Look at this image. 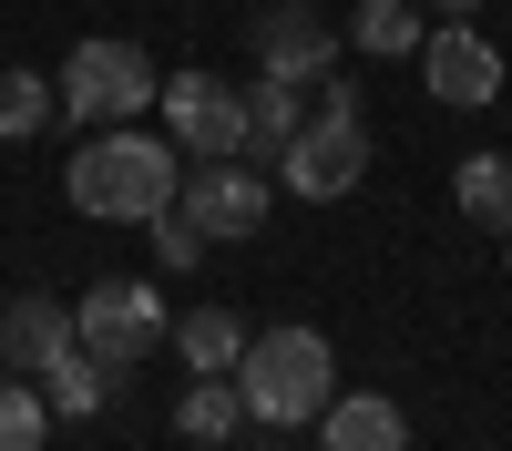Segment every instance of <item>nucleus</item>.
I'll return each mask as SVG.
<instances>
[{
    "mask_svg": "<svg viewBox=\"0 0 512 451\" xmlns=\"http://www.w3.org/2000/svg\"><path fill=\"white\" fill-rule=\"evenodd\" d=\"M359 175H369V123L349 103V82H318V113L277 144V185L308 195V205H338Z\"/></svg>",
    "mask_w": 512,
    "mask_h": 451,
    "instance_id": "obj_3",
    "label": "nucleus"
},
{
    "mask_svg": "<svg viewBox=\"0 0 512 451\" xmlns=\"http://www.w3.org/2000/svg\"><path fill=\"white\" fill-rule=\"evenodd\" d=\"M502 246H512V236H502Z\"/></svg>",
    "mask_w": 512,
    "mask_h": 451,
    "instance_id": "obj_22",
    "label": "nucleus"
},
{
    "mask_svg": "<svg viewBox=\"0 0 512 451\" xmlns=\"http://www.w3.org/2000/svg\"><path fill=\"white\" fill-rule=\"evenodd\" d=\"M103 390H113V359H93V349H62L52 369H41V400H52V421H93L103 410Z\"/></svg>",
    "mask_w": 512,
    "mask_h": 451,
    "instance_id": "obj_13",
    "label": "nucleus"
},
{
    "mask_svg": "<svg viewBox=\"0 0 512 451\" xmlns=\"http://www.w3.org/2000/svg\"><path fill=\"white\" fill-rule=\"evenodd\" d=\"M236 390H246V421L256 431H297V421H318V410L338 400V359L318 328H256L246 359H236Z\"/></svg>",
    "mask_w": 512,
    "mask_h": 451,
    "instance_id": "obj_2",
    "label": "nucleus"
},
{
    "mask_svg": "<svg viewBox=\"0 0 512 451\" xmlns=\"http://www.w3.org/2000/svg\"><path fill=\"white\" fill-rule=\"evenodd\" d=\"M175 349H185L195 380H236V359H246V318H236V308H195Z\"/></svg>",
    "mask_w": 512,
    "mask_h": 451,
    "instance_id": "obj_14",
    "label": "nucleus"
},
{
    "mask_svg": "<svg viewBox=\"0 0 512 451\" xmlns=\"http://www.w3.org/2000/svg\"><path fill=\"white\" fill-rule=\"evenodd\" d=\"M451 195H461V216H472V226L512 236V154H461V175H451Z\"/></svg>",
    "mask_w": 512,
    "mask_h": 451,
    "instance_id": "obj_15",
    "label": "nucleus"
},
{
    "mask_svg": "<svg viewBox=\"0 0 512 451\" xmlns=\"http://www.w3.org/2000/svg\"><path fill=\"white\" fill-rule=\"evenodd\" d=\"M62 195H72V216H93V226H154L164 205L185 195V164H175V144H164V134L103 123V134L72 154Z\"/></svg>",
    "mask_w": 512,
    "mask_h": 451,
    "instance_id": "obj_1",
    "label": "nucleus"
},
{
    "mask_svg": "<svg viewBox=\"0 0 512 451\" xmlns=\"http://www.w3.org/2000/svg\"><path fill=\"white\" fill-rule=\"evenodd\" d=\"M175 205H185V216L216 236V246H236V236L267 226V175H256L246 154H216V164H195V175H185V195H175Z\"/></svg>",
    "mask_w": 512,
    "mask_h": 451,
    "instance_id": "obj_8",
    "label": "nucleus"
},
{
    "mask_svg": "<svg viewBox=\"0 0 512 451\" xmlns=\"http://www.w3.org/2000/svg\"><path fill=\"white\" fill-rule=\"evenodd\" d=\"M52 113H62V93L41 72H0V144H31Z\"/></svg>",
    "mask_w": 512,
    "mask_h": 451,
    "instance_id": "obj_17",
    "label": "nucleus"
},
{
    "mask_svg": "<svg viewBox=\"0 0 512 451\" xmlns=\"http://www.w3.org/2000/svg\"><path fill=\"white\" fill-rule=\"evenodd\" d=\"M349 41H359L369 62H420L431 21H420V0H359V11H349Z\"/></svg>",
    "mask_w": 512,
    "mask_h": 451,
    "instance_id": "obj_12",
    "label": "nucleus"
},
{
    "mask_svg": "<svg viewBox=\"0 0 512 451\" xmlns=\"http://www.w3.org/2000/svg\"><path fill=\"white\" fill-rule=\"evenodd\" d=\"M164 123H175V144L195 154V164H216V154H246V93L226 72H175L164 82Z\"/></svg>",
    "mask_w": 512,
    "mask_h": 451,
    "instance_id": "obj_6",
    "label": "nucleus"
},
{
    "mask_svg": "<svg viewBox=\"0 0 512 451\" xmlns=\"http://www.w3.org/2000/svg\"><path fill=\"white\" fill-rule=\"evenodd\" d=\"M175 431L205 441V451H226V441L246 431V390H236V380H195V390L175 400Z\"/></svg>",
    "mask_w": 512,
    "mask_h": 451,
    "instance_id": "obj_16",
    "label": "nucleus"
},
{
    "mask_svg": "<svg viewBox=\"0 0 512 451\" xmlns=\"http://www.w3.org/2000/svg\"><path fill=\"white\" fill-rule=\"evenodd\" d=\"M318 451H410V421L390 390H349L318 410Z\"/></svg>",
    "mask_w": 512,
    "mask_h": 451,
    "instance_id": "obj_11",
    "label": "nucleus"
},
{
    "mask_svg": "<svg viewBox=\"0 0 512 451\" xmlns=\"http://www.w3.org/2000/svg\"><path fill=\"white\" fill-rule=\"evenodd\" d=\"M297 123H308V113H297V82H267V72H256V82H246V144L277 154Z\"/></svg>",
    "mask_w": 512,
    "mask_h": 451,
    "instance_id": "obj_19",
    "label": "nucleus"
},
{
    "mask_svg": "<svg viewBox=\"0 0 512 451\" xmlns=\"http://www.w3.org/2000/svg\"><path fill=\"white\" fill-rule=\"evenodd\" d=\"M52 93H62L72 123H93V134H103V123H134L164 82H154V62L134 52V41H103V31H93V41H72V62H62Z\"/></svg>",
    "mask_w": 512,
    "mask_h": 451,
    "instance_id": "obj_5",
    "label": "nucleus"
},
{
    "mask_svg": "<svg viewBox=\"0 0 512 451\" xmlns=\"http://www.w3.org/2000/svg\"><path fill=\"white\" fill-rule=\"evenodd\" d=\"M62 349H72V308L41 298V287H21V298L0 308V369H11V380H41Z\"/></svg>",
    "mask_w": 512,
    "mask_h": 451,
    "instance_id": "obj_10",
    "label": "nucleus"
},
{
    "mask_svg": "<svg viewBox=\"0 0 512 451\" xmlns=\"http://www.w3.org/2000/svg\"><path fill=\"white\" fill-rule=\"evenodd\" d=\"M246 41H256V72H267V82H297V93H318L328 62H338V41H328V21L308 11V0H277V11H256Z\"/></svg>",
    "mask_w": 512,
    "mask_h": 451,
    "instance_id": "obj_7",
    "label": "nucleus"
},
{
    "mask_svg": "<svg viewBox=\"0 0 512 451\" xmlns=\"http://www.w3.org/2000/svg\"><path fill=\"white\" fill-rule=\"evenodd\" d=\"M52 441V400H41V380H11L0 369V451H41Z\"/></svg>",
    "mask_w": 512,
    "mask_h": 451,
    "instance_id": "obj_18",
    "label": "nucleus"
},
{
    "mask_svg": "<svg viewBox=\"0 0 512 451\" xmlns=\"http://www.w3.org/2000/svg\"><path fill=\"white\" fill-rule=\"evenodd\" d=\"M144 236H154V257H164V267H195V257H205V246H216V236H205V226L185 216V205H164V216H154Z\"/></svg>",
    "mask_w": 512,
    "mask_h": 451,
    "instance_id": "obj_20",
    "label": "nucleus"
},
{
    "mask_svg": "<svg viewBox=\"0 0 512 451\" xmlns=\"http://www.w3.org/2000/svg\"><path fill=\"white\" fill-rule=\"evenodd\" d=\"M72 339L93 349V359H113V369H134L154 349H175V318H164L154 277H103V287L72 298Z\"/></svg>",
    "mask_w": 512,
    "mask_h": 451,
    "instance_id": "obj_4",
    "label": "nucleus"
},
{
    "mask_svg": "<svg viewBox=\"0 0 512 451\" xmlns=\"http://www.w3.org/2000/svg\"><path fill=\"white\" fill-rule=\"evenodd\" d=\"M431 11H441V21H472V11H482V0H431Z\"/></svg>",
    "mask_w": 512,
    "mask_h": 451,
    "instance_id": "obj_21",
    "label": "nucleus"
},
{
    "mask_svg": "<svg viewBox=\"0 0 512 451\" xmlns=\"http://www.w3.org/2000/svg\"><path fill=\"white\" fill-rule=\"evenodd\" d=\"M420 72H431V103H451V113H482L502 93V52L472 21H441L431 41H420Z\"/></svg>",
    "mask_w": 512,
    "mask_h": 451,
    "instance_id": "obj_9",
    "label": "nucleus"
}]
</instances>
